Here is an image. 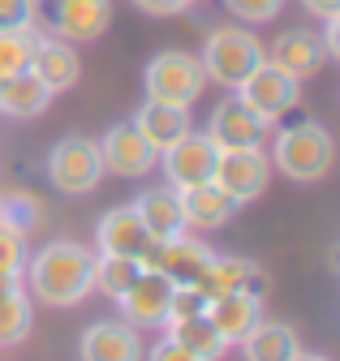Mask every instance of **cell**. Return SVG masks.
Here are the masks:
<instances>
[{"label":"cell","instance_id":"cell-36","mask_svg":"<svg viewBox=\"0 0 340 361\" xmlns=\"http://www.w3.org/2000/svg\"><path fill=\"white\" fill-rule=\"evenodd\" d=\"M302 9H306V13H315L319 22H327V18H336V13H340V0H302Z\"/></svg>","mask_w":340,"mask_h":361},{"label":"cell","instance_id":"cell-17","mask_svg":"<svg viewBox=\"0 0 340 361\" xmlns=\"http://www.w3.org/2000/svg\"><path fill=\"white\" fill-rule=\"evenodd\" d=\"M267 61H272L276 69H284L289 78L306 82V78H315V73L327 65V52H323V39H319L315 30H302V26H293V30H284V35L272 43Z\"/></svg>","mask_w":340,"mask_h":361},{"label":"cell","instance_id":"cell-1","mask_svg":"<svg viewBox=\"0 0 340 361\" xmlns=\"http://www.w3.org/2000/svg\"><path fill=\"white\" fill-rule=\"evenodd\" d=\"M22 276L30 280V293L48 305H78L95 293V250L78 241H48Z\"/></svg>","mask_w":340,"mask_h":361},{"label":"cell","instance_id":"cell-32","mask_svg":"<svg viewBox=\"0 0 340 361\" xmlns=\"http://www.w3.org/2000/svg\"><path fill=\"white\" fill-rule=\"evenodd\" d=\"M35 0H0V30H35Z\"/></svg>","mask_w":340,"mask_h":361},{"label":"cell","instance_id":"cell-30","mask_svg":"<svg viewBox=\"0 0 340 361\" xmlns=\"http://www.w3.org/2000/svg\"><path fill=\"white\" fill-rule=\"evenodd\" d=\"M224 9L237 22H272L284 9V0H224Z\"/></svg>","mask_w":340,"mask_h":361},{"label":"cell","instance_id":"cell-38","mask_svg":"<svg viewBox=\"0 0 340 361\" xmlns=\"http://www.w3.org/2000/svg\"><path fill=\"white\" fill-rule=\"evenodd\" d=\"M35 5H39V0H35Z\"/></svg>","mask_w":340,"mask_h":361},{"label":"cell","instance_id":"cell-20","mask_svg":"<svg viewBox=\"0 0 340 361\" xmlns=\"http://www.w3.org/2000/svg\"><path fill=\"white\" fill-rule=\"evenodd\" d=\"M52 99H56V95H52L44 82H39V73H35V69H22V73H13V78L0 82V112L13 116V121L44 116Z\"/></svg>","mask_w":340,"mask_h":361},{"label":"cell","instance_id":"cell-24","mask_svg":"<svg viewBox=\"0 0 340 361\" xmlns=\"http://www.w3.org/2000/svg\"><path fill=\"white\" fill-rule=\"evenodd\" d=\"M138 219H142V228L151 237H173V233H186V219H181V194L173 185H164V190H147L138 202H134Z\"/></svg>","mask_w":340,"mask_h":361},{"label":"cell","instance_id":"cell-26","mask_svg":"<svg viewBox=\"0 0 340 361\" xmlns=\"http://www.w3.org/2000/svg\"><path fill=\"white\" fill-rule=\"evenodd\" d=\"M30 297L26 288H9L0 293V348H13L30 336Z\"/></svg>","mask_w":340,"mask_h":361},{"label":"cell","instance_id":"cell-11","mask_svg":"<svg viewBox=\"0 0 340 361\" xmlns=\"http://www.w3.org/2000/svg\"><path fill=\"white\" fill-rule=\"evenodd\" d=\"M99 159H104V172L134 180V176H147L159 164V151L142 138V133L134 129V121H130V125H112L99 138Z\"/></svg>","mask_w":340,"mask_h":361},{"label":"cell","instance_id":"cell-3","mask_svg":"<svg viewBox=\"0 0 340 361\" xmlns=\"http://www.w3.org/2000/svg\"><path fill=\"white\" fill-rule=\"evenodd\" d=\"M263 61H267L263 39L254 35V30H241V26H220V30H211L207 43H202V56H198L207 82H216V86H224V90H237Z\"/></svg>","mask_w":340,"mask_h":361},{"label":"cell","instance_id":"cell-9","mask_svg":"<svg viewBox=\"0 0 340 361\" xmlns=\"http://www.w3.org/2000/svg\"><path fill=\"white\" fill-rule=\"evenodd\" d=\"M207 142L216 151H245V147H263L267 138V125L254 116L237 95H224L216 108H211V121H207Z\"/></svg>","mask_w":340,"mask_h":361},{"label":"cell","instance_id":"cell-2","mask_svg":"<svg viewBox=\"0 0 340 361\" xmlns=\"http://www.w3.org/2000/svg\"><path fill=\"white\" fill-rule=\"evenodd\" d=\"M289 180L297 185H310V180H323L336 164V142L332 133L315 121H302V125H284L272 142V155H267Z\"/></svg>","mask_w":340,"mask_h":361},{"label":"cell","instance_id":"cell-33","mask_svg":"<svg viewBox=\"0 0 340 361\" xmlns=\"http://www.w3.org/2000/svg\"><path fill=\"white\" fill-rule=\"evenodd\" d=\"M194 5V0H134V9H142L147 18H177Z\"/></svg>","mask_w":340,"mask_h":361},{"label":"cell","instance_id":"cell-21","mask_svg":"<svg viewBox=\"0 0 340 361\" xmlns=\"http://www.w3.org/2000/svg\"><path fill=\"white\" fill-rule=\"evenodd\" d=\"M134 129L142 133L155 151H164V147H173L177 138H186V133L194 129V121H190V108H173V104L147 99L138 108V116H134Z\"/></svg>","mask_w":340,"mask_h":361},{"label":"cell","instance_id":"cell-7","mask_svg":"<svg viewBox=\"0 0 340 361\" xmlns=\"http://www.w3.org/2000/svg\"><path fill=\"white\" fill-rule=\"evenodd\" d=\"M272 176V159L263 147H245V151H216V168H211V185L224 190L237 207L254 202L263 194Z\"/></svg>","mask_w":340,"mask_h":361},{"label":"cell","instance_id":"cell-18","mask_svg":"<svg viewBox=\"0 0 340 361\" xmlns=\"http://www.w3.org/2000/svg\"><path fill=\"white\" fill-rule=\"evenodd\" d=\"M190 288H194L202 301H211V297L233 293V288H250V293H259V288H263V276H259V267H254L250 258H220V254H211V258H207V267L190 280Z\"/></svg>","mask_w":340,"mask_h":361},{"label":"cell","instance_id":"cell-12","mask_svg":"<svg viewBox=\"0 0 340 361\" xmlns=\"http://www.w3.org/2000/svg\"><path fill=\"white\" fill-rule=\"evenodd\" d=\"M173 280L159 276V271H138V280L116 297L121 314L130 327H164V314H168V301H173Z\"/></svg>","mask_w":340,"mask_h":361},{"label":"cell","instance_id":"cell-25","mask_svg":"<svg viewBox=\"0 0 340 361\" xmlns=\"http://www.w3.org/2000/svg\"><path fill=\"white\" fill-rule=\"evenodd\" d=\"M168 336H173L186 353H194L198 361H220L224 353H229V340L211 327L202 314L198 319H186V323H177V327H168Z\"/></svg>","mask_w":340,"mask_h":361},{"label":"cell","instance_id":"cell-8","mask_svg":"<svg viewBox=\"0 0 340 361\" xmlns=\"http://www.w3.org/2000/svg\"><path fill=\"white\" fill-rule=\"evenodd\" d=\"M207 258H211V250L198 237L173 233V237H151L147 250L138 254V267L142 271H159V276H168L173 284H190L207 267Z\"/></svg>","mask_w":340,"mask_h":361},{"label":"cell","instance_id":"cell-16","mask_svg":"<svg viewBox=\"0 0 340 361\" xmlns=\"http://www.w3.org/2000/svg\"><path fill=\"white\" fill-rule=\"evenodd\" d=\"M30 69L39 73L52 95L61 90H73L78 78H82V56L73 52V43L56 39V35H35V52H30Z\"/></svg>","mask_w":340,"mask_h":361},{"label":"cell","instance_id":"cell-22","mask_svg":"<svg viewBox=\"0 0 340 361\" xmlns=\"http://www.w3.org/2000/svg\"><path fill=\"white\" fill-rule=\"evenodd\" d=\"M233 211H237V202L224 190H216L211 180H207V185H194V190H181V219H186V228H198V233L224 228V224L233 219Z\"/></svg>","mask_w":340,"mask_h":361},{"label":"cell","instance_id":"cell-28","mask_svg":"<svg viewBox=\"0 0 340 361\" xmlns=\"http://www.w3.org/2000/svg\"><path fill=\"white\" fill-rule=\"evenodd\" d=\"M35 52V30H0V82L30 69Z\"/></svg>","mask_w":340,"mask_h":361},{"label":"cell","instance_id":"cell-10","mask_svg":"<svg viewBox=\"0 0 340 361\" xmlns=\"http://www.w3.org/2000/svg\"><path fill=\"white\" fill-rule=\"evenodd\" d=\"M159 164L168 172V185L181 194V190H194V185H207V180H211V168H216V147L207 142V133L190 129L186 138H177L173 147L159 151Z\"/></svg>","mask_w":340,"mask_h":361},{"label":"cell","instance_id":"cell-35","mask_svg":"<svg viewBox=\"0 0 340 361\" xmlns=\"http://www.w3.org/2000/svg\"><path fill=\"white\" fill-rule=\"evenodd\" d=\"M323 52L327 61H340V13L327 18V35H323Z\"/></svg>","mask_w":340,"mask_h":361},{"label":"cell","instance_id":"cell-4","mask_svg":"<svg viewBox=\"0 0 340 361\" xmlns=\"http://www.w3.org/2000/svg\"><path fill=\"white\" fill-rule=\"evenodd\" d=\"M142 86H147V99H155V104L190 108V104L202 95L207 73H202L198 56L173 48V52H159V56L147 61V69H142Z\"/></svg>","mask_w":340,"mask_h":361},{"label":"cell","instance_id":"cell-34","mask_svg":"<svg viewBox=\"0 0 340 361\" xmlns=\"http://www.w3.org/2000/svg\"><path fill=\"white\" fill-rule=\"evenodd\" d=\"M147 361H198V357H194V353H186L173 336H164V340L147 353Z\"/></svg>","mask_w":340,"mask_h":361},{"label":"cell","instance_id":"cell-5","mask_svg":"<svg viewBox=\"0 0 340 361\" xmlns=\"http://www.w3.org/2000/svg\"><path fill=\"white\" fill-rule=\"evenodd\" d=\"M233 95L272 129V125H280L289 112H297V104H302V82L289 78L284 69H276L272 61H263L259 69H254V73L233 90Z\"/></svg>","mask_w":340,"mask_h":361},{"label":"cell","instance_id":"cell-31","mask_svg":"<svg viewBox=\"0 0 340 361\" xmlns=\"http://www.w3.org/2000/svg\"><path fill=\"white\" fill-rule=\"evenodd\" d=\"M22 271H26V241H22V233L0 228V276H22Z\"/></svg>","mask_w":340,"mask_h":361},{"label":"cell","instance_id":"cell-14","mask_svg":"<svg viewBox=\"0 0 340 361\" xmlns=\"http://www.w3.org/2000/svg\"><path fill=\"white\" fill-rule=\"evenodd\" d=\"M78 357L82 361H142V340L138 327H130L125 319H104L91 323L78 340Z\"/></svg>","mask_w":340,"mask_h":361},{"label":"cell","instance_id":"cell-29","mask_svg":"<svg viewBox=\"0 0 340 361\" xmlns=\"http://www.w3.org/2000/svg\"><path fill=\"white\" fill-rule=\"evenodd\" d=\"M198 314H202V297L190 284H177L173 288V301H168V314H164V327H177L186 319H198Z\"/></svg>","mask_w":340,"mask_h":361},{"label":"cell","instance_id":"cell-6","mask_svg":"<svg viewBox=\"0 0 340 361\" xmlns=\"http://www.w3.org/2000/svg\"><path fill=\"white\" fill-rule=\"evenodd\" d=\"M104 176V159H99V142L91 138H61L48 151V180L56 194H91Z\"/></svg>","mask_w":340,"mask_h":361},{"label":"cell","instance_id":"cell-23","mask_svg":"<svg viewBox=\"0 0 340 361\" xmlns=\"http://www.w3.org/2000/svg\"><path fill=\"white\" fill-rule=\"evenodd\" d=\"M241 353H245V361H293L302 353V340H297V331L289 323L259 319L241 336Z\"/></svg>","mask_w":340,"mask_h":361},{"label":"cell","instance_id":"cell-37","mask_svg":"<svg viewBox=\"0 0 340 361\" xmlns=\"http://www.w3.org/2000/svg\"><path fill=\"white\" fill-rule=\"evenodd\" d=\"M293 361H327V357H319V353H297Z\"/></svg>","mask_w":340,"mask_h":361},{"label":"cell","instance_id":"cell-27","mask_svg":"<svg viewBox=\"0 0 340 361\" xmlns=\"http://www.w3.org/2000/svg\"><path fill=\"white\" fill-rule=\"evenodd\" d=\"M138 271H142V267H138L134 258H116V254H95V280H91V284H95V288H99L104 297H112V301H116V297H121L125 288H130V284L138 280Z\"/></svg>","mask_w":340,"mask_h":361},{"label":"cell","instance_id":"cell-13","mask_svg":"<svg viewBox=\"0 0 340 361\" xmlns=\"http://www.w3.org/2000/svg\"><path fill=\"white\" fill-rule=\"evenodd\" d=\"M112 26V0H56L52 5V35L65 43H95Z\"/></svg>","mask_w":340,"mask_h":361},{"label":"cell","instance_id":"cell-15","mask_svg":"<svg viewBox=\"0 0 340 361\" xmlns=\"http://www.w3.org/2000/svg\"><path fill=\"white\" fill-rule=\"evenodd\" d=\"M202 319L216 327L229 344H241V336L263 319V301L250 288H233V293H220V297L202 301Z\"/></svg>","mask_w":340,"mask_h":361},{"label":"cell","instance_id":"cell-19","mask_svg":"<svg viewBox=\"0 0 340 361\" xmlns=\"http://www.w3.org/2000/svg\"><path fill=\"white\" fill-rule=\"evenodd\" d=\"M95 241H99V254H116V258H134L147 250L151 233L142 228V219L134 207H112L104 219H99V228H95Z\"/></svg>","mask_w":340,"mask_h":361}]
</instances>
